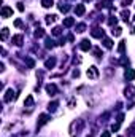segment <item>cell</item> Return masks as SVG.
Returning a JSON list of instances; mask_svg holds the SVG:
<instances>
[{"label":"cell","mask_w":135,"mask_h":137,"mask_svg":"<svg viewBox=\"0 0 135 137\" xmlns=\"http://www.w3.org/2000/svg\"><path fill=\"white\" fill-rule=\"evenodd\" d=\"M83 126H84V123L81 121V120H78V121H75V123L72 124V134H75V131H76V134H78L80 131L83 129Z\"/></svg>","instance_id":"obj_1"},{"label":"cell","mask_w":135,"mask_h":137,"mask_svg":"<svg viewBox=\"0 0 135 137\" xmlns=\"http://www.w3.org/2000/svg\"><path fill=\"white\" fill-rule=\"evenodd\" d=\"M87 77H89V78H97V77H99V69L97 67H94V65H92V67H89V69H87Z\"/></svg>","instance_id":"obj_2"},{"label":"cell","mask_w":135,"mask_h":137,"mask_svg":"<svg viewBox=\"0 0 135 137\" xmlns=\"http://www.w3.org/2000/svg\"><path fill=\"white\" fill-rule=\"evenodd\" d=\"M13 99H16V94H14V91H13V89H8V91L5 93V97H3V100H5V102H11Z\"/></svg>","instance_id":"obj_3"},{"label":"cell","mask_w":135,"mask_h":137,"mask_svg":"<svg viewBox=\"0 0 135 137\" xmlns=\"http://www.w3.org/2000/svg\"><path fill=\"white\" fill-rule=\"evenodd\" d=\"M11 14H13V10H11L10 7H3L2 8V18H8Z\"/></svg>","instance_id":"obj_4"},{"label":"cell","mask_w":135,"mask_h":137,"mask_svg":"<svg viewBox=\"0 0 135 137\" xmlns=\"http://www.w3.org/2000/svg\"><path fill=\"white\" fill-rule=\"evenodd\" d=\"M124 77H126L127 80H135V70L127 69V70H126V73H124Z\"/></svg>","instance_id":"obj_5"},{"label":"cell","mask_w":135,"mask_h":137,"mask_svg":"<svg viewBox=\"0 0 135 137\" xmlns=\"http://www.w3.org/2000/svg\"><path fill=\"white\" fill-rule=\"evenodd\" d=\"M84 11H86L84 5H76V8H75V13L78 14V16H83V14H84Z\"/></svg>","instance_id":"obj_6"},{"label":"cell","mask_w":135,"mask_h":137,"mask_svg":"<svg viewBox=\"0 0 135 137\" xmlns=\"http://www.w3.org/2000/svg\"><path fill=\"white\" fill-rule=\"evenodd\" d=\"M80 46H81V50H83V51H89V50H91V43H89V40H83Z\"/></svg>","instance_id":"obj_7"},{"label":"cell","mask_w":135,"mask_h":137,"mask_svg":"<svg viewBox=\"0 0 135 137\" xmlns=\"http://www.w3.org/2000/svg\"><path fill=\"white\" fill-rule=\"evenodd\" d=\"M46 93L52 96V94H56V93H57V88H56L54 85H46Z\"/></svg>","instance_id":"obj_8"},{"label":"cell","mask_w":135,"mask_h":137,"mask_svg":"<svg viewBox=\"0 0 135 137\" xmlns=\"http://www.w3.org/2000/svg\"><path fill=\"white\" fill-rule=\"evenodd\" d=\"M48 120H49V116H48V115H45V113H43V115H40V121H38V128H40V126H43V124H45V123H48Z\"/></svg>","instance_id":"obj_9"},{"label":"cell","mask_w":135,"mask_h":137,"mask_svg":"<svg viewBox=\"0 0 135 137\" xmlns=\"http://www.w3.org/2000/svg\"><path fill=\"white\" fill-rule=\"evenodd\" d=\"M92 37L102 38V37H103V31H100V29H94V31H92Z\"/></svg>","instance_id":"obj_10"},{"label":"cell","mask_w":135,"mask_h":137,"mask_svg":"<svg viewBox=\"0 0 135 137\" xmlns=\"http://www.w3.org/2000/svg\"><path fill=\"white\" fill-rule=\"evenodd\" d=\"M13 43L17 45V46H21L22 45V35H14L13 37Z\"/></svg>","instance_id":"obj_11"},{"label":"cell","mask_w":135,"mask_h":137,"mask_svg":"<svg viewBox=\"0 0 135 137\" xmlns=\"http://www.w3.org/2000/svg\"><path fill=\"white\" fill-rule=\"evenodd\" d=\"M73 24H75L73 18H67V19H64V26H65V27H72Z\"/></svg>","instance_id":"obj_12"},{"label":"cell","mask_w":135,"mask_h":137,"mask_svg":"<svg viewBox=\"0 0 135 137\" xmlns=\"http://www.w3.org/2000/svg\"><path fill=\"white\" fill-rule=\"evenodd\" d=\"M24 105H26V107H29V109H32V107H33V97H32V96H27V99H26Z\"/></svg>","instance_id":"obj_13"},{"label":"cell","mask_w":135,"mask_h":137,"mask_svg":"<svg viewBox=\"0 0 135 137\" xmlns=\"http://www.w3.org/2000/svg\"><path fill=\"white\" fill-rule=\"evenodd\" d=\"M45 65H46V69H52L56 65V59H48V61L45 62Z\"/></svg>","instance_id":"obj_14"},{"label":"cell","mask_w":135,"mask_h":137,"mask_svg":"<svg viewBox=\"0 0 135 137\" xmlns=\"http://www.w3.org/2000/svg\"><path fill=\"white\" fill-rule=\"evenodd\" d=\"M124 93H126V96H127V97H133V88H132V86H127Z\"/></svg>","instance_id":"obj_15"},{"label":"cell","mask_w":135,"mask_h":137,"mask_svg":"<svg viewBox=\"0 0 135 137\" xmlns=\"http://www.w3.org/2000/svg\"><path fill=\"white\" fill-rule=\"evenodd\" d=\"M42 5H43L45 8H49V7L54 5V2H52V0H42Z\"/></svg>","instance_id":"obj_16"},{"label":"cell","mask_w":135,"mask_h":137,"mask_svg":"<svg viewBox=\"0 0 135 137\" xmlns=\"http://www.w3.org/2000/svg\"><path fill=\"white\" fill-rule=\"evenodd\" d=\"M121 16H122V19H124V21H127L129 16H130V13H129V10H122L121 11Z\"/></svg>","instance_id":"obj_17"},{"label":"cell","mask_w":135,"mask_h":137,"mask_svg":"<svg viewBox=\"0 0 135 137\" xmlns=\"http://www.w3.org/2000/svg\"><path fill=\"white\" fill-rule=\"evenodd\" d=\"M121 32H122V29H121V27H116V29H113V31H111V34H113L114 37H119Z\"/></svg>","instance_id":"obj_18"},{"label":"cell","mask_w":135,"mask_h":137,"mask_svg":"<svg viewBox=\"0 0 135 137\" xmlns=\"http://www.w3.org/2000/svg\"><path fill=\"white\" fill-rule=\"evenodd\" d=\"M103 45H105V48H111V46H113V41H111L110 38H105L103 40Z\"/></svg>","instance_id":"obj_19"},{"label":"cell","mask_w":135,"mask_h":137,"mask_svg":"<svg viewBox=\"0 0 135 137\" xmlns=\"http://www.w3.org/2000/svg\"><path fill=\"white\" fill-rule=\"evenodd\" d=\"M118 51H119V53H124V51H126V41H121V43H119Z\"/></svg>","instance_id":"obj_20"},{"label":"cell","mask_w":135,"mask_h":137,"mask_svg":"<svg viewBox=\"0 0 135 137\" xmlns=\"http://www.w3.org/2000/svg\"><path fill=\"white\" fill-rule=\"evenodd\" d=\"M8 38V29L5 27V29H2V40H7Z\"/></svg>","instance_id":"obj_21"},{"label":"cell","mask_w":135,"mask_h":137,"mask_svg":"<svg viewBox=\"0 0 135 137\" xmlns=\"http://www.w3.org/2000/svg\"><path fill=\"white\" fill-rule=\"evenodd\" d=\"M43 35H45V32H43V29H37V32H35V37H43Z\"/></svg>","instance_id":"obj_22"},{"label":"cell","mask_w":135,"mask_h":137,"mask_svg":"<svg viewBox=\"0 0 135 137\" xmlns=\"http://www.w3.org/2000/svg\"><path fill=\"white\" fill-rule=\"evenodd\" d=\"M56 18H57V16H46V22H48V24H51V22L56 21Z\"/></svg>","instance_id":"obj_23"},{"label":"cell","mask_w":135,"mask_h":137,"mask_svg":"<svg viewBox=\"0 0 135 137\" xmlns=\"http://www.w3.org/2000/svg\"><path fill=\"white\" fill-rule=\"evenodd\" d=\"M61 31H62L61 27H54V29H52V35H56V37H57V35H61Z\"/></svg>","instance_id":"obj_24"},{"label":"cell","mask_w":135,"mask_h":137,"mask_svg":"<svg viewBox=\"0 0 135 137\" xmlns=\"http://www.w3.org/2000/svg\"><path fill=\"white\" fill-rule=\"evenodd\" d=\"M76 29H78L76 32H84V31H86V24H80V26L76 27Z\"/></svg>","instance_id":"obj_25"},{"label":"cell","mask_w":135,"mask_h":137,"mask_svg":"<svg viewBox=\"0 0 135 137\" xmlns=\"http://www.w3.org/2000/svg\"><path fill=\"white\" fill-rule=\"evenodd\" d=\"M26 62H27V65H29V67H30V69H32L33 65H35V62L32 61V59H26Z\"/></svg>","instance_id":"obj_26"},{"label":"cell","mask_w":135,"mask_h":137,"mask_svg":"<svg viewBox=\"0 0 135 137\" xmlns=\"http://www.w3.org/2000/svg\"><path fill=\"white\" fill-rule=\"evenodd\" d=\"M14 26H16V27H22V21H21V19H16V21H14Z\"/></svg>","instance_id":"obj_27"},{"label":"cell","mask_w":135,"mask_h":137,"mask_svg":"<svg viewBox=\"0 0 135 137\" xmlns=\"http://www.w3.org/2000/svg\"><path fill=\"white\" fill-rule=\"evenodd\" d=\"M59 105L57 102H52V104H49V110H56V107Z\"/></svg>","instance_id":"obj_28"},{"label":"cell","mask_w":135,"mask_h":137,"mask_svg":"<svg viewBox=\"0 0 135 137\" xmlns=\"http://www.w3.org/2000/svg\"><path fill=\"white\" fill-rule=\"evenodd\" d=\"M108 22H110V26H113V24H116V22H118V19H116V18H111Z\"/></svg>","instance_id":"obj_29"},{"label":"cell","mask_w":135,"mask_h":137,"mask_svg":"<svg viewBox=\"0 0 135 137\" xmlns=\"http://www.w3.org/2000/svg\"><path fill=\"white\" fill-rule=\"evenodd\" d=\"M17 10H19V11H24V3H17Z\"/></svg>","instance_id":"obj_30"},{"label":"cell","mask_w":135,"mask_h":137,"mask_svg":"<svg viewBox=\"0 0 135 137\" xmlns=\"http://www.w3.org/2000/svg\"><path fill=\"white\" fill-rule=\"evenodd\" d=\"M111 129H113V131H118V129H119V123H118V124H113V128H111Z\"/></svg>","instance_id":"obj_31"},{"label":"cell","mask_w":135,"mask_h":137,"mask_svg":"<svg viewBox=\"0 0 135 137\" xmlns=\"http://www.w3.org/2000/svg\"><path fill=\"white\" fill-rule=\"evenodd\" d=\"M102 137H110V132H103V134H102Z\"/></svg>","instance_id":"obj_32"},{"label":"cell","mask_w":135,"mask_h":137,"mask_svg":"<svg viewBox=\"0 0 135 137\" xmlns=\"http://www.w3.org/2000/svg\"><path fill=\"white\" fill-rule=\"evenodd\" d=\"M133 19H135V18H133Z\"/></svg>","instance_id":"obj_33"}]
</instances>
